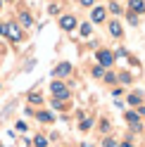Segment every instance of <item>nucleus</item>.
Masks as SVG:
<instances>
[{
  "label": "nucleus",
  "instance_id": "14",
  "mask_svg": "<svg viewBox=\"0 0 145 147\" xmlns=\"http://www.w3.org/2000/svg\"><path fill=\"white\" fill-rule=\"evenodd\" d=\"M90 76H93V78H102L105 76V69L100 67V64H95V67L90 69Z\"/></svg>",
  "mask_w": 145,
  "mask_h": 147
},
{
  "label": "nucleus",
  "instance_id": "8",
  "mask_svg": "<svg viewBox=\"0 0 145 147\" xmlns=\"http://www.w3.org/2000/svg\"><path fill=\"white\" fill-rule=\"evenodd\" d=\"M131 14H143L145 12V0H129Z\"/></svg>",
  "mask_w": 145,
  "mask_h": 147
},
{
  "label": "nucleus",
  "instance_id": "10",
  "mask_svg": "<svg viewBox=\"0 0 145 147\" xmlns=\"http://www.w3.org/2000/svg\"><path fill=\"white\" fill-rule=\"evenodd\" d=\"M33 114H36V119H38L41 123H52V119H55L50 112H33Z\"/></svg>",
  "mask_w": 145,
  "mask_h": 147
},
{
  "label": "nucleus",
  "instance_id": "19",
  "mask_svg": "<svg viewBox=\"0 0 145 147\" xmlns=\"http://www.w3.org/2000/svg\"><path fill=\"white\" fill-rule=\"evenodd\" d=\"M117 81H119V83H126V86H129V83H131L133 78L129 76V74H119V76H117Z\"/></svg>",
  "mask_w": 145,
  "mask_h": 147
},
{
  "label": "nucleus",
  "instance_id": "1",
  "mask_svg": "<svg viewBox=\"0 0 145 147\" xmlns=\"http://www.w3.org/2000/svg\"><path fill=\"white\" fill-rule=\"evenodd\" d=\"M50 93L55 95V100H60V102H62V100L69 97V88L62 83V81H52V83H50Z\"/></svg>",
  "mask_w": 145,
  "mask_h": 147
},
{
  "label": "nucleus",
  "instance_id": "27",
  "mask_svg": "<svg viewBox=\"0 0 145 147\" xmlns=\"http://www.w3.org/2000/svg\"><path fill=\"white\" fill-rule=\"evenodd\" d=\"M17 131H26V123L24 121H17Z\"/></svg>",
  "mask_w": 145,
  "mask_h": 147
},
{
  "label": "nucleus",
  "instance_id": "24",
  "mask_svg": "<svg viewBox=\"0 0 145 147\" xmlns=\"http://www.w3.org/2000/svg\"><path fill=\"white\" fill-rule=\"evenodd\" d=\"M48 12H50V14H60V5H57V3H52V5L48 7Z\"/></svg>",
  "mask_w": 145,
  "mask_h": 147
},
{
  "label": "nucleus",
  "instance_id": "12",
  "mask_svg": "<svg viewBox=\"0 0 145 147\" xmlns=\"http://www.w3.org/2000/svg\"><path fill=\"white\" fill-rule=\"evenodd\" d=\"M19 22L24 24V29H29V26H33V17L29 12H19Z\"/></svg>",
  "mask_w": 145,
  "mask_h": 147
},
{
  "label": "nucleus",
  "instance_id": "9",
  "mask_svg": "<svg viewBox=\"0 0 145 147\" xmlns=\"http://www.w3.org/2000/svg\"><path fill=\"white\" fill-rule=\"evenodd\" d=\"M126 102H129L131 107H140V105H143V95H140V93H131L129 97H126Z\"/></svg>",
  "mask_w": 145,
  "mask_h": 147
},
{
  "label": "nucleus",
  "instance_id": "23",
  "mask_svg": "<svg viewBox=\"0 0 145 147\" xmlns=\"http://www.w3.org/2000/svg\"><path fill=\"white\" fill-rule=\"evenodd\" d=\"M126 17H129V24H131V26H138V14H131V12H129Z\"/></svg>",
  "mask_w": 145,
  "mask_h": 147
},
{
  "label": "nucleus",
  "instance_id": "18",
  "mask_svg": "<svg viewBox=\"0 0 145 147\" xmlns=\"http://www.w3.org/2000/svg\"><path fill=\"white\" fill-rule=\"evenodd\" d=\"M102 147H119V142H117L114 138H105V140H102Z\"/></svg>",
  "mask_w": 145,
  "mask_h": 147
},
{
  "label": "nucleus",
  "instance_id": "28",
  "mask_svg": "<svg viewBox=\"0 0 145 147\" xmlns=\"http://www.w3.org/2000/svg\"><path fill=\"white\" fill-rule=\"evenodd\" d=\"M0 36H7V24H0Z\"/></svg>",
  "mask_w": 145,
  "mask_h": 147
},
{
  "label": "nucleus",
  "instance_id": "11",
  "mask_svg": "<svg viewBox=\"0 0 145 147\" xmlns=\"http://www.w3.org/2000/svg\"><path fill=\"white\" fill-rule=\"evenodd\" d=\"M79 31H81L83 38H88V36H93V24H90V22H83V24L79 26Z\"/></svg>",
  "mask_w": 145,
  "mask_h": 147
},
{
  "label": "nucleus",
  "instance_id": "22",
  "mask_svg": "<svg viewBox=\"0 0 145 147\" xmlns=\"http://www.w3.org/2000/svg\"><path fill=\"white\" fill-rule=\"evenodd\" d=\"M107 7H110V12H112V14H121V7L117 5V3H110Z\"/></svg>",
  "mask_w": 145,
  "mask_h": 147
},
{
  "label": "nucleus",
  "instance_id": "30",
  "mask_svg": "<svg viewBox=\"0 0 145 147\" xmlns=\"http://www.w3.org/2000/svg\"><path fill=\"white\" fill-rule=\"evenodd\" d=\"M81 147H93V145H90V142H81Z\"/></svg>",
  "mask_w": 145,
  "mask_h": 147
},
{
  "label": "nucleus",
  "instance_id": "5",
  "mask_svg": "<svg viewBox=\"0 0 145 147\" xmlns=\"http://www.w3.org/2000/svg\"><path fill=\"white\" fill-rule=\"evenodd\" d=\"M7 38L14 40V43L22 40V31H19V26H17V22H10V24H7Z\"/></svg>",
  "mask_w": 145,
  "mask_h": 147
},
{
  "label": "nucleus",
  "instance_id": "17",
  "mask_svg": "<svg viewBox=\"0 0 145 147\" xmlns=\"http://www.w3.org/2000/svg\"><path fill=\"white\" fill-rule=\"evenodd\" d=\"M33 147H48V140H45L43 135H36L33 138Z\"/></svg>",
  "mask_w": 145,
  "mask_h": 147
},
{
  "label": "nucleus",
  "instance_id": "6",
  "mask_svg": "<svg viewBox=\"0 0 145 147\" xmlns=\"http://www.w3.org/2000/svg\"><path fill=\"white\" fill-rule=\"evenodd\" d=\"M105 14H107V7H93V12H90V24H102Z\"/></svg>",
  "mask_w": 145,
  "mask_h": 147
},
{
  "label": "nucleus",
  "instance_id": "7",
  "mask_svg": "<svg viewBox=\"0 0 145 147\" xmlns=\"http://www.w3.org/2000/svg\"><path fill=\"white\" fill-rule=\"evenodd\" d=\"M107 31H110V36H112V38H121V36H124V29H121V24L117 22V19L107 22Z\"/></svg>",
  "mask_w": 145,
  "mask_h": 147
},
{
  "label": "nucleus",
  "instance_id": "31",
  "mask_svg": "<svg viewBox=\"0 0 145 147\" xmlns=\"http://www.w3.org/2000/svg\"><path fill=\"white\" fill-rule=\"evenodd\" d=\"M0 7H3V0H0Z\"/></svg>",
  "mask_w": 145,
  "mask_h": 147
},
{
  "label": "nucleus",
  "instance_id": "4",
  "mask_svg": "<svg viewBox=\"0 0 145 147\" xmlns=\"http://www.w3.org/2000/svg\"><path fill=\"white\" fill-rule=\"evenodd\" d=\"M69 74H71V64L69 62H60L57 67L52 69V76H55V78H67Z\"/></svg>",
  "mask_w": 145,
  "mask_h": 147
},
{
  "label": "nucleus",
  "instance_id": "25",
  "mask_svg": "<svg viewBox=\"0 0 145 147\" xmlns=\"http://www.w3.org/2000/svg\"><path fill=\"white\" fill-rule=\"evenodd\" d=\"M79 3L83 5V7H93V5H95V0H79Z\"/></svg>",
  "mask_w": 145,
  "mask_h": 147
},
{
  "label": "nucleus",
  "instance_id": "15",
  "mask_svg": "<svg viewBox=\"0 0 145 147\" xmlns=\"http://www.w3.org/2000/svg\"><path fill=\"white\" fill-rule=\"evenodd\" d=\"M102 78H105V83H107V86H114V83H117V76H114L112 71H105V76H102Z\"/></svg>",
  "mask_w": 145,
  "mask_h": 147
},
{
  "label": "nucleus",
  "instance_id": "26",
  "mask_svg": "<svg viewBox=\"0 0 145 147\" xmlns=\"http://www.w3.org/2000/svg\"><path fill=\"white\" fill-rule=\"evenodd\" d=\"M136 114H138V116H145V105H140L138 109H136Z\"/></svg>",
  "mask_w": 145,
  "mask_h": 147
},
{
  "label": "nucleus",
  "instance_id": "3",
  "mask_svg": "<svg viewBox=\"0 0 145 147\" xmlns=\"http://www.w3.org/2000/svg\"><path fill=\"white\" fill-rule=\"evenodd\" d=\"M76 26H79V22H76L74 14H62L60 17V29L62 31H74Z\"/></svg>",
  "mask_w": 145,
  "mask_h": 147
},
{
  "label": "nucleus",
  "instance_id": "20",
  "mask_svg": "<svg viewBox=\"0 0 145 147\" xmlns=\"http://www.w3.org/2000/svg\"><path fill=\"white\" fill-rule=\"evenodd\" d=\"M110 121H107V119H102V121H100V133H110Z\"/></svg>",
  "mask_w": 145,
  "mask_h": 147
},
{
  "label": "nucleus",
  "instance_id": "29",
  "mask_svg": "<svg viewBox=\"0 0 145 147\" xmlns=\"http://www.w3.org/2000/svg\"><path fill=\"white\" fill-rule=\"evenodd\" d=\"M119 147H133V145H131L129 140H126V142H119Z\"/></svg>",
  "mask_w": 145,
  "mask_h": 147
},
{
  "label": "nucleus",
  "instance_id": "21",
  "mask_svg": "<svg viewBox=\"0 0 145 147\" xmlns=\"http://www.w3.org/2000/svg\"><path fill=\"white\" fill-rule=\"evenodd\" d=\"M29 105H43V97L41 95H29Z\"/></svg>",
  "mask_w": 145,
  "mask_h": 147
},
{
  "label": "nucleus",
  "instance_id": "13",
  "mask_svg": "<svg viewBox=\"0 0 145 147\" xmlns=\"http://www.w3.org/2000/svg\"><path fill=\"white\" fill-rule=\"evenodd\" d=\"M90 128H93V119H90V116H88V119H83V121L79 123V131H83V133H88Z\"/></svg>",
  "mask_w": 145,
  "mask_h": 147
},
{
  "label": "nucleus",
  "instance_id": "16",
  "mask_svg": "<svg viewBox=\"0 0 145 147\" xmlns=\"http://www.w3.org/2000/svg\"><path fill=\"white\" fill-rule=\"evenodd\" d=\"M124 119H126V121H129L131 126H133V123H138V114H136V112H126V114H124Z\"/></svg>",
  "mask_w": 145,
  "mask_h": 147
},
{
  "label": "nucleus",
  "instance_id": "2",
  "mask_svg": "<svg viewBox=\"0 0 145 147\" xmlns=\"http://www.w3.org/2000/svg\"><path fill=\"white\" fill-rule=\"evenodd\" d=\"M114 52H110V50H98V64H100L102 69H107V67H112L114 64Z\"/></svg>",
  "mask_w": 145,
  "mask_h": 147
}]
</instances>
